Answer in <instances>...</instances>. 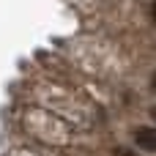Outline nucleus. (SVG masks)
I'll return each instance as SVG.
<instances>
[{"instance_id": "obj_1", "label": "nucleus", "mask_w": 156, "mask_h": 156, "mask_svg": "<svg viewBox=\"0 0 156 156\" xmlns=\"http://www.w3.org/2000/svg\"><path fill=\"white\" fill-rule=\"evenodd\" d=\"M134 145L143 151H156V126H140L134 132Z\"/></svg>"}, {"instance_id": "obj_2", "label": "nucleus", "mask_w": 156, "mask_h": 156, "mask_svg": "<svg viewBox=\"0 0 156 156\" xmlns=\"http://www.w3.org/2000/svg\"><path fill=\"white\" fill-rule=\"evenodd\" d=\"M115 156H134V154H132V151H126V148H118V151H115Z\"/></svg>"}, {"instance_id": "obj_3", "label": "nucleus", "mask_w": 156, "mask_h": 156, "mask_svg": "<svg viewBox=\"0 0 156 156\" xmlns=\"http://www.w3.org/2000/svg\"><path fill=\"white\" fill-rule=\"evenodd\" d=\"M151 88H154V90H156V71H154V74H151Z\"/></svg>"}, {"instance_id": "obj_4", "label": "nucleus", "mask_w": 156, "mask_h": 156, "mask_svg": "<svg viewBox=\"0 0 156 156\" xmlns=\"http://www.w3.org/2000/svg\"><path fill=\"white\" fill-rule=\"evenodd\" d=\"M151 19H154V22H156V3H154V5H151Z\"/></svg>"}, {"instance_id": "obj_5", "label": "nucleus", "mask_w": 156, "mask_h": 156, "mask_svg": "<svg viewBox=\"0 0 156 156\" xmlns=\"http://www.w3.org/2000/svg\"><path fill=\"white\" fill-rule=\"evenodd\" d=\"M151 118H154V121H156V107H154V110H151Z\"/></svg>"}]
</instances>
